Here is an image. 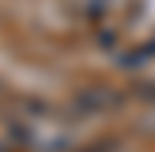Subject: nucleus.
<instances>
[{
	"label": "nucleus",
	"instance_id": "obj_1",
	"mask_svg": "<svg viewBox=\"0 0 155 152\" xmlns=\"http://www.w3.org/2000/svg\"><path fill=\"white\" fill-rule=\"evenodd\" d=\"M24 139H27V145L37 149V152H68L74 145L71 132L58 118H51V115H34L24 125Z\"/></svg>",
	"mask_w": 155,
	"mask_h": 152
}]
</instances>
